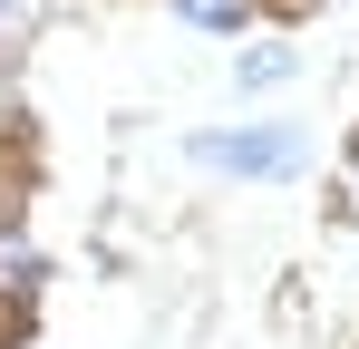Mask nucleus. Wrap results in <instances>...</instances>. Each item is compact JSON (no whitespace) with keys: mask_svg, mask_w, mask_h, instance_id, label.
I'll use <instances>...</instances> for the list:
<instances>
[{"mask_svg":"<svg viewBox=\"0 0 359 349\" xmlns=\"http://www.w3.org/2000/svg\"><path fill=\"white\" fill-rule=\"evenodd\" d=\"M175 10H184V20H204V29H233V20H243V0H175Z\"/></svg>","mask_w":359,"mask_h":349,"instance_id":"f03ea898","label":"nucleus"},{"mask_svg":"<svg viewBox=\"0 0 359 349\" xmlns=\"http://www.w3.org/2000/svg\"><path fill=\"white\" fill-rule=\"evenodd\" d=\"M0 29H20V0H0Z\"/></svg>","mask_w":359,"mask_h":349,"instance_id":"7ed1b4c3","label":"nucleus"},{"mask_svg":"<svg viewBox=\"0 0 359 349\" xmlns=\"http://www.w3.org/2000/svg\"><path fill=\"white\" fill-rule=\"evenodd\" d=\"M350 165H359V156H350Z\"/></svg>","mask_w":359,"mask_h":349,"instance_id":"20e7f679","label":"nucleus"},{"mask_svg":"<svg viewBox=\"0 0 359 349\" xmlns=\"http://www.w3.org/2000/svg\"><path fill=\"white\" fill-rule=\"evenodd\" d=\"M194 156L224 174H292L301 165V126H252V136H194Z\"/></svg>","mask_w":359,"mask_h":349,"instance_id":"f257e3e1","label":"nucleus"}]
</instances>
